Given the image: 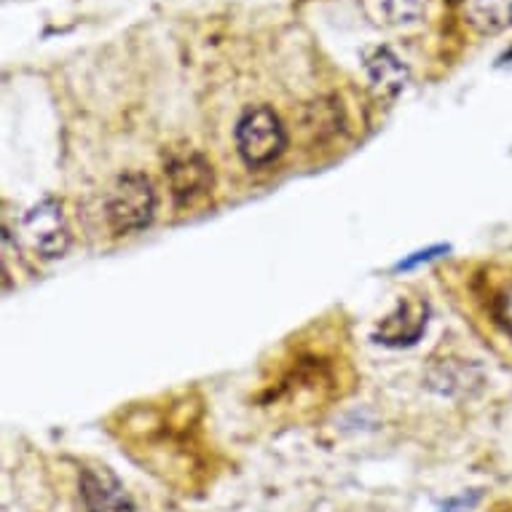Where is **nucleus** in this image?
I'll return each mask as SVG.
<instances>
[{
    "label": "nucleus",
    "instance_id": "nucleus-1",
    "mask_svg": "<svg viewBox=\"0 0 512 512\" xmlns=\"http://www.w3.org/2000/svg\"><path fill=\"white\" fill-rule=\"evenodd\" d=\"M287 132L282 118L269 105H255L244 110L236 121V151L252 169H263L285 153Z\"/></svg>",
    "mask_w": 512,
    "mask_h": 512
},
{
    "label": "nucleus",
    "instance_id": "nucleus-2",
    "mask_svg": "<svg viewBox=\"0 0 512 512\" xmlns=\"http://www.w3.org/2000/svg\"><path fill=\"white\" fill-rule=\"evenodd\" d=\"M156 215V191L140 172H126L113 183L105 199V218L113 234H137Z\"/></svg>",
    "mask_w": 512,
    "mask_h": 512
},
{
    "label": "nucleus",
    "instance_id": "nucleus-3",
    "mask_svg": "<svg viewBox=\"0 0 512 512\" xmlns=\"http://www.w3.org/2000/svg\"><path fill=\"white\" fill-rule=\"evenodd\" d=\"M22 236L46 261L62 258L70 247L68 220L62 215V207L54 199H43L25 212L22 218Z\"/></svg>",
    "mask_w": 512,
    "mask_h": 512
},
{
    "label": "nucleus",
    "instance_id": "nucleus-4",
    "mask_svg": "<svg viewBox=\"0 0 512 512\" xmlns=\"http://www.w3.org/2000/svg\"><path fill=\"white\" fill-rule=\"evenodd\" d=\"M164 177L177 204H194L210 194L212 167L194 148H172L164 159Z\"/></svg>",
    "mask_w": 512,
    "mask_h": 512
},
{
    "label": "nucleus",
    "instance_id": "nucleus-5",
    "mask_svg": "<svg viewBox=\"0 0 512 512\" xmlns=\"http://www.w3.org/2000/svg\"><path fill=\"white\" fill-rule=\"evenodd\" d=\"M81 499L89 512H135L132 496L108 467L81 472Z\"/></svg>",
    "mask_w": 512,
    "mask_h": 512
},
{
    "label": "nucleus",
    "instance_id": "nucleus-6",
    "mask_svg": "<svg viewBox=\"0 0 512 512\" xmlns=\"http://www.w3.org/2000/svg\"><path fill=\"white\" fill-rule=\"evenodd\" d=\"M362 68L368 73V81L378 97H397L408 84V68L403 59L397 57L395 51L387 46H373L362 54Z\"/></svg>",
    "mask_w": 512,
    "mask_h": 512
},
{
    "label": "nucleus",
    "instance_id": "nucleus-7",
    "mask_svg": "<svg viewBox=\"0 0 512 512\" xmlns=\"http://www.w3.org/2000/svg\"><path fill=\"white\" fill-rule=\"evenodd\" d=\"M427 303L400 301L397 309L378 325V338L387 346H411L427 330Z\"/></svg>",
    "mask_w": 512,
    "mask_h": 512
},
{
    "label": "nucleus",
    "instance_id": "nucleus-8",
    "mask_svg": "<svg viewBox=\"0 0 512 512\" xmlns=\"http://www.w3.org/2000/svg\"><path fill=\"white\" fill-rule=\"evenodd\" d=\"M467 25L483 35H496L512 27V0H462Z\"/></svg>",
    "mask_w": 512,
    "mask_h": 512
},
{
    "label": "nucleus",
    "instance_id": "nucleus-9",
    "mask_svg": "<svg viewBox=\"0 0 512 512\" xmlns=\"http://www.w3.org/2000/svg\"><path fill=\"white\" fill-rule=\"evenodd\" d=\"M421 11H424V3H421V0H387V17L392 19L395 25L419 22Z\"/></svg>",
    "mask_w": 512,
    "mask_h": 512
},
{
    "label": "nucleus",
    "instance_id": "nucleus-10",
    "mask_svg": "<svg viewBox=\"0 0 512 512\" xmlns=\"http://www.w3.org/2000/svg\"><path fill=\"white\" fill-rule=\"evenodd\" d=\"M494 317L504 328V333L512 338V282L510 285H504L502 290H499V295H496Z\"/></svg>",
    "mask_w": 512,
    "mask_h": 512
},
{
    "label": "nucleus",
    "instance_id": "nucleus-11",
    "mask_svg": "<svg viewBox=\"0 0 512 512\" xmlns=\"http://www.w3.org/2000/svg\"><path fill=\"white\" fill-rule=\"evenodd\" d=\"M440 252H445L443 244H437V247H429V250H424V252H416L413 258H405V261H400L395 266V269L397 271H405V269H413V266H419V263H429V261H432V258H437Z\"/></svg>",
    "mask_w": 512,
    "mask_h": 512
},
{
    "label": "nucleus",
    "instance_id": "nucleus-12",
    "mask_svg": "<svg viewBox=\"0 0 512 512\" xmlns=\"http://www.w3.org/2000/svg\"><path fill=\"white\" fill-rule=\"evenodd\" d=\"M504 59H512V51H507V54H504V57H502V62H504Z\"/></svg>",
    "mask_w": 512,
    "mask_h": 512
}]
</instances>
